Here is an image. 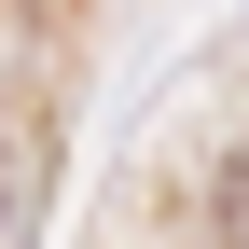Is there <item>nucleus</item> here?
Masks as SVG:
<instances>
[{
    "instance_id": "f257e3e1",
    "label": "nucleus",
    "mask_w": 249,
    "mask_h": 249,
    "mask_svg": "<svg viewBox=\"0 0 249 249\" xmlns=\"http://www.w3.org/2000/svg\"><path fill=\"white\" fill-rule=\"evenodd\" d=\"M222 249H249V194H235V222H222Z\"/></svg>"
}]
</instances>
